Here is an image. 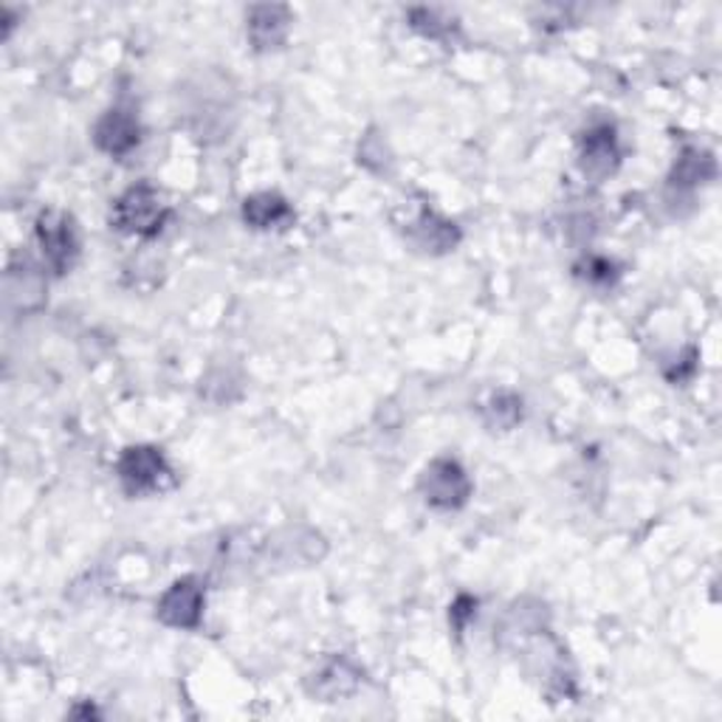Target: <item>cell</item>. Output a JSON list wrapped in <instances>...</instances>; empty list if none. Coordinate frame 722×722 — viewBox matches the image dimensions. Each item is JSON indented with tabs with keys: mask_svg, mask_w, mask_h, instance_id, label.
<instances>
[{
	"mask_svg": "<svg viewBox=\"0 0 722 722\" xmlns=\"http://www.w3.org/2000/svg\"><path fill=\"white\" fill-rule=\"evenodd\" d=\"M167 218H170V207L164 203V196L150 184L127 189L111 212V223L133 238H156Z\"/></svg>",
	"mask_w": 722,
	"mask_h": 722,
	"instance_id": "6da1fadb",
	"label": "cell"
},
{
	"mask_svg": "<svg viewBox=\"0 0 722 722\" xmlns=\"http://www.w3.org/2000/svg\"><path fill=\"white\" fill-rule=\"evenodd\" d=\"M119 478L130 494H156L172 483V471L158 449L133 447L122 454Z\"/></svg>",
	"mask_w": 722,
	"mask_h": 722,
	"instance_id": "7a4b0ae2",
	"label": "cell"
},
{
	"mask_svg": "<svg viewBox=\"0 0 722 722\" xmlns=\"http://www.w3.org/2000/svg\"><path fill=\"white\" fill-rule=\"evenodd\" d=\"M423 500L435 509H460V505L469 500L471 483L465 478V471L460 469V463L454 460H435L427 471H423L421 480Z\"/></svg>",
	"mask_w": 722,
	"mask_h": 722,
	"instance_id": "3957f363",
	"label": "cell"
},
{
	"mask_svg": "<svg viewBox=\"0 0 722 722\" xmlns=\"http://www.w3.org/2000/svg\"><path fill=\"white\" fill-rule=\"evenodd\" d=\"M38 240L40 245H43L45 263L57 271V274H63V271H69L71 265H74L76 252H80V240H76L74 220H71L69 214H60V212L40 214Z\"/></svg>",
	"mask_w": 722,
	"mask_h": 722,
	"instance_id": "277c9868",
	"label": "cell"
},
{
	"mask_svg": "<svg viewBox=\"0 0 722 722\" xmlns=\"http://www.w3.org/2000/svg\"><path fill=\"white\" fill-rule=\"evenodd\" d=\"M203 613V590L192 582V578H184V582H176L170 590L164 593V598L158 601V618L170 627L192 629L201 624Z\"/></svg>",
	"mask_w": 722,
	"mask_h": 722,
	"instance_id": "5b68a950",
	"label": "cell"
},
{
	"mask_svg": "<svg viewBox=\"0 0 722 722\" xmlns=\"http://www.w3.org/2000/svg\"><path fill=\"white\" fill-rule=\"evenodd\" d=\"M96 145L111 156H125L138 145V122L127 111H111L96 125Z\"/></svg>",
	"mask_w": 722,
	"mask_h": 722,
	"instance_id": "8992f818",
	"label": "cell"
},
{
	"mask_svg": "<svg viewBox=\"0 0 722 722\" xmlns=\"http://www.w3.org/2000/svg\"><path fill=\"white\" fill-rule=\"evenodd\" d=\"M243 218H245V223H252L254 229H274V227H283V223H289L291 207L280 196L263 192V196H254L245 201Z\"/></svg>",
	"mask_w": 722,
	"mask_h": 722,
	"instance_id": "52a82bcc",
	"label": "cell"
},
{
	"mask_svg": "<svg viewBox=\"0 0 722 722\" xmlns=\"http://www.w3.org/2000/svg\"><path fill=\"white\" fill-rule=\"evenodd\" d=\"M358 686V672L345 660H331L320 674H314V694L325 700H336L350 694Z\"/></svg>",
	"mask_w": 722,
	"mask_h": 722,
	"instance_id": "ba28073f",
	"label": "cell"
},
{
	"mask_svg": "<svg viewBox=\"0 0 722 722\" xmlns=\"http://www.w3.org/2000/svg\"><path fill=\"white\" fill-rule=\"evenodd\" d=\"M289 29V14L280 7H260L252 12V23H249V38L254 40L258 49H271L285 38Z\"/></svg>",
	"mask_w": 722,
	"mask_h": 722,
	"instance_id": "9c48e42d",
	"label": "cell"
},
{
	"mask_svg": "<svg viewBox=\"0 0 722 722\" xmlns=\"http://www.w3.org/2000/svg\"><path fill=\"white\" fill-rule=\"evenodd\" d=\"M585 170L596 172V176H607L618 161L616 150V136L609 127H601V130H590V136L585 138Z\"/></svg>",
	"mask_w": 722,
	"mask_h": 722,
	"instance_id": "30bf717a",
	"label": "cell"
},
{
	"mask_svg": "<svg viewBox=\"0 0 722 722\" xmlns=\"http://www.w3.org/2000/svg\"><path fill=\"white\" fill-rule=\"evenodd\" d=\"M474 607H478V601H474V598H458V604H454V609H452V618H454V624H458V629H463V621L469 616H474Z\"/></svg>",
	"mask_w": 722,
	"mask_h": 722,
	"instance_id": "8fae6325",
	"label": "cell"
}]
</instances>
